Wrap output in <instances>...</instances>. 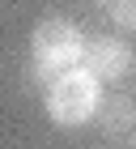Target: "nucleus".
Segmentation results:
<instances>
[{"label": "nucleus", "instance_id": "4", "mask_svg": "<svg viewBox=\"0 0 136 149\" xmlns=\"http://www.w3.org/2000/svg\"><path fill=\"white\" fill-rule=\"evenodd\" d=\"M98 124H102V132H111V136L132 132L136 128V98H128V94H102Z\"/></svg>", "mask_w": 136, "mask_h": 149}, {"label": "nucleus", "instance_id": "2", "mask_svg": "<svg viewBox=\"0 0 136 149\" xmlns=\"http://www.w3.org/2000/svg\"><path fill=\"white\" fill-rule=\"evenodd\" d=\"M98 107H102V81L85 64L60 72L43 90V111L60 128H81V124H90V119H98Z\"/></svg>", "mask_w": 136, "mask_h": 149}, {"label": "nucleus", "instance_id": "6", "mask_svg": "<svg viewBox=\"0 0 136 149\" xmlns=\"http://www.w3.org/2000/svg\"><path fill=\"white\" fill-rule=\"evenodd\" d=\"M98 4H106V0H98Z\"/></svg>", "mask_w": 136, "mask_h": 149}, {"label": "nucleus", "instance_id": "3", "mask_svg": "<svg viewBox=\"0 0 136 149\" xmlns=\"http://www.w3.org/2000/svg\"><path fill=\"white\" fill-rule=\"evenodd\" d=\"M136 56H132V43L128 38H115V34H102L85 43V68L94 72L98 81H124L132 72Z\"/></svg>", "mask_w": 136, "mask_h": 149}, {"label": "nucleus", "instance_id": "5", "mask_svg": "<svg viewBox=\"0 0 136 149\" xmlns=\"http://www.w3.org/2000/svg\"><path fill=\"white\" fill-rule=\"evenodd\" d=\"M102 13L119 34H136V0H106Z\"/></svg>", "mask_w": 136, "mask_h": 149}, {"label": "nucleus", "instance_id": "1", "mask_svg": "<svg viewBox=\"0 0 136 149\" xmlns=\"http://www.w3.org/2000/svg\"><path fill=\"white\" fill-rule=\"evenodd\" d=\"M85 64V30L68 17H43L30 34V81L51 85L60 72Z\"/></svg>", "mask_w": 136, "mask_h": 149}]
</instances>
